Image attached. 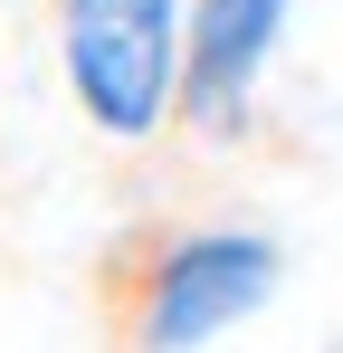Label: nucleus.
<instances>
[{
	"label": "nucleus",
	"mask_w": 343,
	"mask_h": 353,
	"mask_svg": "<svg viewBox=\"0 0 343 353\" xmlns=\"http://www.w3.org/2000/svg\"><path fill=\"white\" fill-rule=\"evenodd\" d=\"M286 277V248L248 220H134L96 248L105 353H200L248 325Z\"/></svg>",
	"instance_id": "1"
},
{
	"label": "nucleus",
	"mask_w": 343,
	"mask_h": 353,
	"mask_svg": "<svg viewBox=\"0 0 343 353\" xmlns=\"http://www.w3.org/2000/svg\"><path fill=\"white\" fill-rule=\"evenodd\" d=\"M57 67L114 153L163 143L191 86V0H57Z\"/></svg>",
	"instance_id": "2"
},
{
	"label": "nucleus",
	"mask_w": 343,
	"mask_h": 353,
	"mask_svg": "<svg viewBox=\"0 0 343 353\" xmlns=\"http://www.w3.org/2000/svg\"><path fill=\"white\" fill-rule=\"evenodd\" d=\"M295 0H191V86H181V134L191 143H238L258 77L286 39Z\"/></svg>",
	"instance_id": "3"
}]
</instances>
